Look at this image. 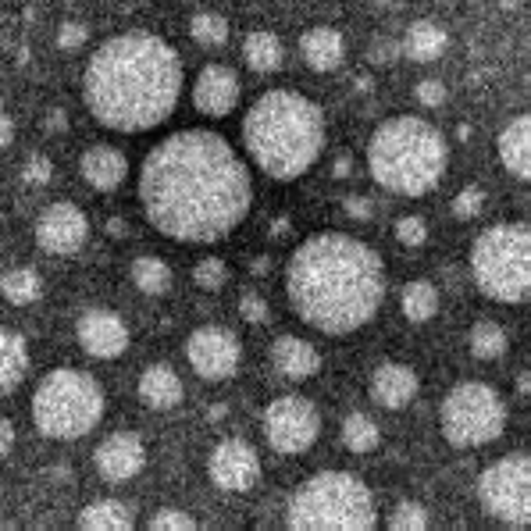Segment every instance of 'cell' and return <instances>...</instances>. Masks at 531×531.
<instances>
[{
	"instance_id": "cell-31",
	"label": "cell",
	"mask_w": 531,
	"mask_h": 531,
	"mask_svg": "<svg viewBox=\"0 0 531 531\" xmlns=\"http://www.w3.org/2000/svg\"><path fill=\"white\" fill-rule=\"evenodd\" d=\"M343 442L350 453H375L378 442H382V435H378V425L371 421V417L364 414H350L343 421Z\"/></svg>"
},
{
	"instance_id": "cell-17",
	"label": "cell",
	"mask_w": 531,
	"mask_h": 531,
	"mask_svg": "<svg viewBox=\"0 0 531 531\" xmlns=\"http://www.w3.org/2000/svg\"><path fill=\"white\" fill-rule=\"evenodd\" d=\"M93 457H97V471L104 474L107 482H129V478H136V474L143 471V464H147V450H143V442L132 432L107 435Z\"/></svg>"
},
{
	"instance_id": "cell-36",
	"label": "cell",
	"mask_w": 531,
	"mask_h": 531,
	"mask_svg": "<svg viewBox=\"0 0 531 531\" xmlns=\"http://www.w3.org/2000/svg\"><path fill=\"white\" fill-rule=\"evenodd\" d=\"M482 207H485V189L482 186H464L457 197H453V218L471 221V218L482 214Z\"/></svg>"
},
{
	"instance_id": "cell-49",
	"label": "cell",
	"mask_w": 531,
	"mask_h": 531,
	"mask_svg": "<svg viewBox=\"0 0 531 531\" xmlns=\"http://www.w3.org/2000/svg\"><path fill=\"white\" fill-rule=\"evenodd\" d=\"M107 232H111L115 239H122L125 236V221L122 218H111V221H107Z\"/></svg>"
},
{
	"instance_id": "cell-1",
	"label": "cell",
	"mask_w": 531,
	"mask_h": 531,
	"mask_svg": "<svg viewBox=\"0 0 531 531\" xmlns=\"http://www.w3.org/2000/svg\"><path fill=\"white\" fill-rule=\"evenodd\" d=\"M143 214L175 243H218L243 225L254 204V175L229 139L182 129L161 139L139 168Z\"/></svg>"
},
{
	"instance_id": "cell-9",
	"label": "cell",
	"mask_w": 531,
	"mask_h": 531,
	"mask_svg": "<svg viewBox=\"0 0 531 531\" xmlns=\"http://www.w3.org/2000/svg\"><path fill=\"white\" fill-rule=\"evenodd\" d=\"M442 435L457 450L489 446L507 428V403L489 382H460L453 385L439 410Z\"/></svg>"
},
{
	"instance_id": "cell-4",
	"label": "cell",
	"mask_w": 531,
	"mask_h": 531,
	"mask_svg": "<svg viewBox=\"0 0 531 531\" xmlns=\"http://www.w3.org/2000/svg\"><path fill=\"white\" fill-rule=\"evenodd\" d=\"M243 147L257 172L293 182L318 164L325 150V115L296 90H268L243 118Z\"/></svg>"
},
{
	"instance_id": "cell-23",
	"label": "cell",
	"mask_w": 531,
	"mask_h": 531,
	"mask_svg": "<svg viewBox=\"0 0 531 531\" xmlns=\"http://www.w3.org/2000/svg\"><path fill=\"white\" fill-rule=\"evenodd\" d=\"M446 47H450V33H446L439 22L421 18V22H414L407 29V36H403V43H400V54L417 61V65H432V61H439L442 54H446Z\"/></svg>"
},
{
	"instance_id": "cell-47",
	"label": "cell",
	"mask_w": 531,
	"mask_h": 531,
	"mask_svg": "<svg viewBox=\"0 0 531 531\" xmlns=\"http://www.w3.org/2000/svg\"><path fill=\"white\" fill-rule=\"evenodd\" d=\"M65 129H68L65 111H50V115H47V132H65Z\"/></svg>"
},
{
	"instance_id": "cell-21",
	"label": "cell",
	"mask_w": 531,
	"mask_h": 531,
	"mask_svg": "<svg viewBox=\"0 0 531 531\" xmlns=\"http://www.w3.org/2000/svg\"><path fill=\"white\" fill-rule=\"evenodd\" d=\"M271 360H275L278 375L293 378V382L314 378L321 371V353L300 335H278L275 346H271Z\"/></svg>"
},
{
	"instance_id": "cell-11",
	"label": "cell",
	"mask_w": 531,
	"mask_h": 531,
	"mask_svg": "<svg viewBox=\"0 0 531 531\" xmlns=\"http://www.w3.org/2000/svg\"><path fill=\"white\" fill-rule=\"evenodd\" d=\"M264 435L268 446L282 457L307 453L321 435V414L311 400L303 396H278L264 410Z\"/></svg>"
},
{
	"instance_id": "cell-19",
	"label": "cell",
	"mask_w": 531,
	"mask_h": 531,
	"mask_svg": "<svg viewBox=\"0 0 531 531\" xmlns=\"http://www.w3.org/2000/svg\"><path fill=\"white\" fill-rule=\"evenodd\" d=\"M417 389H421V378H417V371L407 368V364H382V368L371 375V396H375V403H382V407H389V410L410 407Z\"/></svg>"
},
{
	"instance_id": "cell-51",
	"label": "cell",
	"mask_w": 531,
	"mask_h": 531,
	"mask_svg": "<svg viewBox=\"0 0 531 531\" xmlns=\"http://www.w3.org/2000/svg\"><path fill=\"white\" fill-rule=\"evenodd\" d=\"M517 389H521V396L528 400V393H531V378H528V371H521V378H517Z\"/></svg>"
},
{
	"instance_id": "cell-3",
	"label": "cell",
	"mask_w": 531,
	"mask_h": 531,
	"mask_svg": "<svg viewBox=\"0 0 531 531\" xmlns=\"http://www.w3.org/2000/svg\"><path fill=\"white\" fill-rule=\"evenodd\" d=\"M286 296L303 325L325 335H350L382 307L385 264L364 239L318 232L289 257Z\"/></svg>"
},
{
	"instance_id": "cell-16",
	"label": "cell",
	"mask_w": 531,
	"mask_h": 531,
	"mask_svg": "<svg viewBox=\"0 0 531 531\" xmlns=\"http://www.w3.org/2000/svg\"><path fill=\"white\" fill-rule=\"evenodd\" d=\"M239 104V75L229 65H207L193 82V107L207 118L232 115Z\"/></svg>"
},
{
	"instance_id": "cell-13",
	"label": "cell",
	"mask_w": 531,
	"mask_h": 531,
	"mask_svg": "<svg viewBox=\"0 0 531 531\" xmlns=\"http://www.w3.org/2000/svg\"><path fill=\"white\" fill-rule=\"evenodd\" d=\"M86 239H90V218L75 204H68V200L43 207V214L36 218V243L50 257L79 254Z\"/></svg>"
},
{
	"instance_id": "cell-27",
	"label": "cell",
	"mask_w": 531,
	"mask_h": 531,
	"mask_svg": "<svg viewBox=\"0 0 531 531\" xmlns=\"http://www.w3.org/2000/svg\"><path fill=\"white\" fill-rule=\"evenodd\" d=\"M79 528L86 531H125L132 528V514L122 499H97L79 510Z\"/></svg>"
},
{
	"instance_id": "cell-39",
	"label": "cell",
	"mask_w": 531,
	"mask_h": 531,
	"mask_svg": "<svg viewBox=\"0 0 531 531\" xmlns=\"http://www.w3.org/2000/svg\"><path fill=\"white\" fill-rule=\"evenodd\" d=\"M22 179L29 182V186H47V182L54 179V164H50V157H43V154L29 157L22 168Z\"/></svg>"
},
{
	"instance_id": "cell-7",
	"label": "cell",
	"mask_w": 531,
	"mask_h": 531,
	"mask_svg": "<svg viewBox=\"0 0 531 531\" xmlns=\"http://www.w3.org/2000/svg\"><path fill=\"white\" fill-rule=\"evenodd\" d=\"M471 278L496 303H521L531 289V232L524 221L489 225L471 246Z\"/></svg>"
},
{
	"instance_id": "cell-8",
	"label": "cell",
	"mask_w": 531,
	"mask_h": 531,
	"mask_svg": "<svg viewBox=\"0 0 531 531\" xmlns=\"http://www.w3.org/2000/svg\"><path fill=\"white\" fill-rule=\"evenodd\" d=\"M104 389L93 375L75 368L50 371L33 396V421L47 439L72 442L90 435L104 417Z\"/></svg>"
},
{
	"instance_id": "cell-38",
	"label": "cell",
	"mask_w": 531,
	"mask_h": 531,
	"mask_svg": "<svg viewBox=\"0 0 531 531\" xmlns=\"http://www.w3.org/2000/svg\"><path fill=\"white\" fill-rule=\"evenodd\" d=\"M150 528L154 531H189L197 528V521L189 514H182V510H157L154 517H150Z\"/></svg>"
},
{
	"instance_id": "cell-32",
	"label": "cell",
	"mask_w": 531,
	"mask_h": 531,
	"mask_svg": "<svg viewBox=\"0 0 531 531\" xmlns=\"http://www.w3.org/2000/svg\"><path fill=\"white\" fill-rule=\"evenodd\" d=\"M471 353L478 360H496L507 353V332L496 321H478L471 328Z\"/></svg>"
},
{
	"instance_id": "cell-30",
	"label": "cell",
	"mask_w": 531,
	"mask_h": 531,
	"mask_svg": "<svg viewBox=\"0 0 531 531\" xmlns=\"http://www.w3.org/2000/svg\"><path fill=\"white\" fill-rule=\"evenodd\" d=\"M0 293H4L8 303H15V307H29V303L40 300L43 282L33 268H11L0 275Z\"/></svg>"
},
{
	"instance_id": "cell-37",
	"label": "cell",
	"mask_w": 531,
	"mask_h": 531,
	"mask_svg": "<svg viewBox=\"0 0 531 531\" xmlns=\"http://www.w3.org/2000/svg\"><path fill=\"white\" fill-rule=\"evenodd\" d=\"M396 239H400L403 246H410V250L425 246V239H428L425 218H421V214H403V218L396 221Z\"/></svg>"
},
{
	"instance_id": "cell-25",
	"label": "cell",
	"mask_w": 531,
	"mask_h": 531,
	"mask_svg": "<svg viewBox=\"0 0 531 531\" xmlns=\"http://www.w3.org/2000/svg\"><path fill=\"white\" fill-rule=\"evenodd\" d=\"M29 375V346L18 332L0 328V396H11Z\"/></svg>"
},
{
	"instance_id": "cell-35",
	"label": "cell",
	"mask_w": 531,
	"mask_h": 531,
	"mask_svg": "<svg viewBox=\"0 0 531 531\" xmlns=\"http://www.w3.org/2000/svg\"><path fill=\"white\" fill-rule=\"evenodd\" d=\"M389 528H393V531H421V528H428V510L421 507V503H410V499H403L400 507L393 510V517H389Z\"/></svg>"
},
{
	"instance_id": "cell-29",
	"label": "cell",
	"mask_w": 531,
	"mask_h": 531,
	"mask_svg": "<svg viewBox=\"0 0 531 531\" xmlns=\"http://www.w3.org/2000/svg\"><path fill=\"white\" fill-rule=\"evenodd\" d=\"M132 282H136L139 293H147V296H164V293H172V268L161 261V257L154 254H143L132 261Z\"/></svg>"
},
{
	"instance_id": "cell-6",
	"label": "cell",
	"mask_w": 531,
	"mask_h": 531,
	"mask_svg": "<svg viewBox=\"0 0 531 531\" xmlns=\"http://www.w3.org/2000/svg\"><path fill=\"white\" fill-rule=\"evenodd\" d=\"M375 521V496L350 471H318L286 507V524L296 531H368Z\"/></svg>"
},
{
	"instance_id": "cell-26",
	"label": "cell",
	"mask_w": 531,
	"mask_h": 531,
	"mask_svg": "<svg viewBox=\"0 0 531 531\" xmlns=\"http://www.w3.org/2000/svg\"><path fill=\"white\" fill-rule=\"evenodd\" d=\"M243 61L250 65V72L271 75V72H278V68H282V61H286V47H282V40H278L275 33H268V29H257V33L246 36Z\"/></svg>"
},
{
	"instance_id": "cell-18",
	"label": "cell",
	"mask_w": 531,
	"mask_h": 531,
	"mask_svg": "<svg viewBox=\"0 0 531 531\" xmlns=\"http://www.w3.org/2000/svg\"><path fill=\"white\" fill-rule=\"evenodd\" d=\"M79 172L97 193H111V189L122 186L125 175H129V161H125V154L118 147L97 143V147H90L79 157Z\"/></svg>"
},
{
	"instance_id": "cell-45",
	"label": "cell",
	"mask_w": 531,
	"mask_h": 531,
	"mask_svg": "<svg viewBox=\"0 0 531 531\" xmlns=\"http://www.w3.org/2000/svg\"><path fill=\"white\" fill-rule=\"evenodd\" d=\"M11 446H15V428H11L8 417H0V457L11 453Z\"/></svg>"
},
{
	"instance_id": "cell-53",
	"label": "cell",
	"mask_w": 531,
	"mask_h": 531,
	"mask_svg": "<svg viewBox=\"0 0 531 531\" xmlns=\"http://www.w3.org/2000/svg\"><path fill=\"white\" fill-rule=\"evenodd\" d=\"M207 417H211V421H218V417H225V407H211V410H207Z\"/></svg>"
},
{
	"instance_id": "cell-48",
	"label": "cell",
	"mask_w": 531,
	"mask_h": 531,
	"mask_svg": "<svg viewBox=\"0 0 531 531\" xmlns=\"http://www.w3.org/2000/svg\"><path fill=\"white\" fill-rule=\"evenodd\" d=\"M353 172V157H339V161H335L332 164V175H335V179H346V175H350Z\"/></svg>"
},
{
	"instance_id": "cell-10",
	"label": "cell",
	"mask_w": 531,
	"mask_h": 531,
	"mask_svg": "<svg viewBox=\"0 0 531 531\" xmlns=\"http://www.w3.org/2000/svg\"><path fill=\"white\" fill-rule=\"evenodd\" d=\"M478 503L489 517L510 524V528H528L531 524V460L528 453H510V457L489 464L478 474Z\"/></svg>"
},
{
	"instance_id": "cell-20",
	"label": "cell",
	"mask_w": 531,
	"mask_h": 531,
	"mask_svg": "<svg viewBox=\"0 0 531 531\" xmlns=\"http://www.w3.org/2000/svg\"><path fill=\"white\" fill-rule=\"evenodd\" d=\"M300 58L314 72H335L346 58V40L332 25H314L300 36Z\"/></svg>"
},
{
	"instance_id": "cell-15",
	"label": "cell",
	"mask_w": 531,
	"mask_h": 531,
	"mask_svg": "<svg viewBox=\"0 0 531 531\" xmlns=\"http://www.w3.org/2000/svg\"><path fill=\"white\" fill-rule=\"evenodd\" d=\"M75 335H79L82 350L97 360L122 357L129 350V325L115 311H104V307H93V311L79 314Z\"/></svg>"
},
{
	"instance_id": "cell-41",
	"label": "cell",
	"mask_w": 531,
	"mask_h": 531,
	"mask_svg": "<svg viewBox=\"0 0 531 531\" xmlns=\"http://www.w3.org/2000/svg\"><path fill=\"white\" fill-rule=\"evenodd\" d=\"M414 97H417V104H421V107H442L450 93H446V86H442L439 79H421L414 86Z\"/></svg>"
},
{
	"instance_id": "cell-52",
	"label": "cell",
	"mask_w": 531,
	"mask_h": 531,
	"mask_svg": "<svg viewBox=\"0 0 531 531\" xmlns=\"http://www.w3.org/2000/svg\"><path fill=\"white\" fill-rule=\"evenodd\" d=\"M353 86H357L360 93H368L371 90V79H368V75H357V79H353Z\"/></svg>"
},
{
	"instance_id": "cell-2",
	"label": "cell",
	"mask_w": 531,
	"mask_h": 531,
	"mask_svg": "<svg viewBox=\"0 0 531 531\" xmlns=\"http://www.w3.org/2000/svg\"><path fill=\"white\" fill-rule=\"evenodd\" d=\"M182 58L157 33L132 29L104 40L82 72V104L111 132H150L175 115Z\"/></svg>"
},
{
	"instance_id": "cell-50",
	"label": "cell",
	"mask_w": 531,
	"mask_h": 531,
	"mask_svg": "<svg viewBox=\"0 0 531 531\" xmlns=\"http://www.w3.org/2000/svg\"><path fill=\"white\" fill-rule=\"evenodd\" d=\"M286 232H289V221L286 218L271 221V236H286Z\"/></svg>"
},
{
	"instance_id": "cell-43",
	"label": "cell",
	"mask_w": 531,
	"mask_h": 531,
	"mask_svg": "<svg viewBox=\"0 0 531 531\" xmlns=\"http://www.w3.org/2000/svg\"><path fill=\"white\" fill-rule=\"evenodd\" d=\"M239 314H243L246 321H254V325H261V321H268V303H264V296L246 293L243 300H239Z\"/></svg>"
},
{
	"instance_id": "cell-14",
	"label": "cell",
	"mask_w": 531,
	"mask_h": 531,
	"mask_svg": "<svg viewBox=\"0 0 531 531\" xmlns=\"http://www.w3.org/2000/svg\"><path fill=\"white\" fill-rule=\"evenodd\" d=\"M211 482L225 492H246L261 482V457L250 442L243 439H225L214 446L211 453Z\"/></svg>"
},
{
	"instance_id": "cell-12",
	"label": "cell",
	"mask_w": 531,
	"mask_h": 531,
	"mask_svg": "<svg viewBox=\"0 0 531 531\" xmlns=\"http://www.w3.org/2000/svg\"><path fill=\"white\" fill-rule=\"evenodd\" d=\"M186 357H189V364H193V371H197L200 378H207V382H221V378L236 375L243 350H239V339L229 332V328L204 325V328H197V332L189 335Z\"/></svg>"
},
{
	"instance_id": "cell-34",
	"label": "cell",
	"mask_w": 531,
	"mask_h": 531,
	"mask_svg": "<svg viewBox=\"0 0 531 531\" xmlns=\"http://www.w3.org/2000/svg\"><path fill=\"white\" fill-rule=\"evenodd\" d=\"M193 282H197L204 293H218V289L229 286V264L221 257H204V261L193 268Z\"/></svg>"
},
{
	"instance_id": "cell-40",
	"label": "cell",
	"mask_w": 531,
	"mask_h": 531,
	"mask_svg": "<svg viewBox=\"0 0 531 531\" xmlns=\"http://www.w3.org/2000/svg\"><path fill=\"white\" fill-rule=\"evenodd\" d=\"M400 58V40H393V36H378V40H371L368 47V61L371 65H393V61Z\"/></svg>"
},
{
	"instance_id": "cell-33",
	"label": "cell",
	"mask_w": 531,
	"mask_h": 531,
	"mask_svg": "<svg viewBox=\"0 0 531 531\" xmlns=\"http://www.w3.org/2000/svg\"><path fill=\"white\" fill-rule=\"evenodd\" d=\"M189 33H193V40H197L200 47H221V43L229 40V22L221 15H214V11H200V15H193V22H189Z\"/></svg>"
},
{
	"instance_id": "cell-44",
	"label": "cell",
	"mask_w": 531,
	"mask_h": 531,
	"mask_svg": "<svg viewBox=\"0 0 531 531\" xmlns=\"http://www.w3.org/2000/svg\"><path fill=\"white\" fill-rule=\"evenodd\" d=\"M343 211L350 214L353 221H371V218H375V207H371V200L368 197H357V193L343 197Z\"/></svg>"
},
{
	"instance_id": "cell-5",
	"label": "cell",
	"mask_w": 531,
	"mask_h": 531,
	"mask_svg": "<svg viewBox=\"0 0 531 531\" xmlns=\"http://www.w3.org/2000/svg\"><path fill=\"white\" fill-rule=\"evenodd\" d=\"M450 143L417 115L385 118L368 143V172L396 197H425L446 175Z\"/></svg>"
},
{
	"instance_id": "cell-24",
	"label": "cell",
	"mask_w": 531,
	"mask_h": 531,
	"mask_svg": "<svg viewBox=\"0 0 531 531\" xmlns=\"http://www.w3.org/2000/svg\"><path fill=\"white\" fill-rule=\"evenodd\" d=\"M139 400L154 410H172L182 400V378L168 364H154L139 378Z\"/></svg>"
},
{
	"instance_id": "cell-54",
	"label": "cell",
	"mask_w": 531,
	"mask_h": 531,
	"mask_svg": "<svg viewBox=\"0 0 531 531\" xmlns=\"http://www.w3.org/2000/svg\"><path fill=\"white\" fill-rule=\"evenodd\" d=\"M499 4H503V8H514V4H517V0H499Z\"/></svg>"
},
{
	"instance_id": "cell-28",
	"label": "cell",
	"mask_w": 531,
	"mask_h": 531,
	"mask_svg": "<svg viewBox=\"0 0 531 531\" xmlns=\"http://www.w3.org/2000/svg\"><path fill=\"white\" fill-rule=\"evenodd\" d=\"M400 307L414 325H425V321H432L439 314V289L432 282H425V278H414V282L403 286Z\"/></svg>"
},
{
	"instance_id": "cell-55",
	"label": "cell",
	"mask_w": 531,
	"mask_h": 531,
	"mask_svg": "<svg viewBox=\"0 0 531 531\" xmlns=\"http://www.w3.org/2000/svg\"><path fill=\"white\" fill-rule=\"evenodd\" d=\"M375 4H389V0H375Z\"/></svg>"
},
{
	"instance_id": "cell-42",
	"label": "cell",
	"mask_w": 531,
	"mask_h": 531,
	"mask_svg": "<svg viewBox=\"0 0 531 531\" xmlns=\"http://www.w3.org/2000/svg\"><path fill=\"white\" fill-rule=\"evenodd\" d=\"M86 36H90V29L82 22H65L58 29V47L61 50H79L82 43H86Z\"/></svg>"
},
{
	"instance_id": "cell-46",
	"label": "cell",
	"mask_w": 531,
	"mask_h": 531,
	"mask_svg": "<svg viewBox=\"0 0 531 531\" xmlns=\"http://www.w3.org/2000/svg\"><path fill=\"white\" fill-rule=\"evenodd\" d=\"M11 136H15V125H11L8 111H4V107H0V150L8 147V143H11Z\"/></svg>"
},
{
	"instance_id": "cell-22",
	"label": "cell",
	"mask_w": 531,
	"mask_h": 531,
	"mask_svg": "<svg viewBox=\"0 0 531 531\" xmlns=\"http://www.w3.org/2000/svg\"><path fill=\"white\" fill-rule=\"evenodd\" d=\"M499 161L510 175H517L521 182H528L531 175V122L528 115H517L514 122H507V129L499 132Z\"/></svg>"
}]
</instances>
